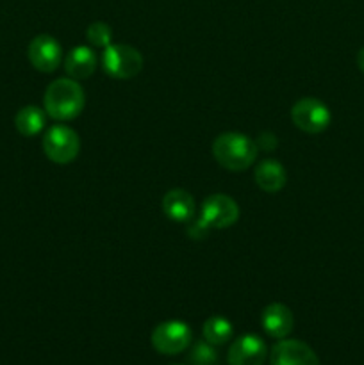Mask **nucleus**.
<instances>
[{"label": "nucleus", "mask_w": 364, "mask_h": 365, "mask_svg": "<svg viewBox=\"0 0 364 365\" xmlns=\"http://www.w3.org/2000/svg\"><path fill=\"white\" fill-rule=\"evenodd\" d=\"M84 89L70 77L57 78L46 88L43 96V109L46 116L56 121L75 120L84 109Z\"/></svg>", "instance_id": "f257e3e1"}, {"label": "nucleus", "mask_w": 364, "mask_h": 365, "mask_svg": "<svg viewBox=\"0 0 364 365\" xmlns=\"http://www.w3.org/2000/svg\"><path fill=\"white\" fill-rule=\"evenodd\" d=\"M256 141L241 132H223L213 143V157L228 171L248 170L257 159Z\"/></svg>", "instance_id": "f03ea898"}, {"label": "nucleus", "mask_w": 364, "mask_h": 365, "mask_svg": "<svg viewBox=\"0 0 364 365\" xmlns=\"http://www.w3.org/2000/svg\"><path fill=\"white\" fill-rule=\"evenodd\" d=\"M239 220V207L231 196L211 195L203 200L202 210L193 227H189V234L193 239L206 235L211 228H228Z\"/></svg>", "instance_id": "7ed1b4c3"}, {"label": "nucleus", "mask_w": 364, "mask_h": 365, "mask_svg": "<svg viewBox=\"0 0 364 365\" xmlns=\"http://www.w3.org/2000/svg\"><path fill=\"white\" fill-rule=\"evenodd\" d=\"M102 68L118 81L134 78L143 70V56L138 48L123 43H111L102 53Z\"/></svg>", "instance_id": "20e7f679"}, {"label": "nucleus", "mask_w": 364, "mask_h": 365, "mask_svg": "<svg viewBox=\"0 0 364 365\" xmlns=\"http://www.w3.org/2000/svg\"><path fill=\"white\" fill-rule=\"evenodd\" d=\"M43 152L52 163L68 164L77 159L81 152V139L68 125H54L43 135Z\"/></svg>", "instance_id": "39448f33"}, {"label": "nucleus", "mask_w": 364, "mask_h": 365, "mask_svg": "<svg viewBox=\"0 0 364 365\" xmlns=\"http://www.w3.org/2000/svg\"><path fill=\"white\" fill-rule=\"evenodd\" d=\"M291 121L298 130L305 134H320L328 128L332 114L327 103L313 96H305L291 107Z\"/></svg>", "instance_id": "423d86ee"}, {"label": "nucleus", "mask_w": 364, "mask_h": 365, "mask_svg": "<svg viewBox=\"0 0 364 365\" xmlns=\"http://www.w3.org/2000/svg\"><path fill=\"white\" fill-rule=\"evenodd\" d=\"M152 346L161 355H178L193 342V331L184 321H163L152 330Z\"/></svg>", "instance_id": "0eeeda50"}, {"label": "nucleus", "mask_w": 364, "mask_h": 365, "mask_svg": "<svg viewBox=\"0 0 364 365\" xmlns=\"http://www.w3.org/2000/svg\"><path fill=\"white\" fill-rule=\"evenodd\" d=\"M27 57L32 66L41 73H52L63 61V48L54 36L39 34L29 43Z\"/></svg>", "instance_id": "6e6552de"}, {"label": "nucleus", "mask_w": 364, "mask_h": 365, "mask_svg": "<svg viewBox=\"0 0 364 365\" xmlns=\"http://www.w3.org/2000/svg\"><path fill=\"white\" fill-rule=\"evenodd\" d=\"M271 365H320V359L310 346L295 339H280L271 348Z\"/></svg>", "instance_id": "1a4fd4ad"}, {"label": "nucleus", "mask_w": 364, "mask_h": 365, "mask_svg": "<svg viewBox=\"0 0 364 365\" xmlns=\"http://www.w3.org/2000/svg\"><path fill=\"white\" fill-rule=\"evenodd\" d=\"M266 359V342L253 334H245L236 339L227 353L228 365H263Z\"/></svg>", "instance_id": "9d476101"}, {"label": "nucleus", "mask_w": 364, "mask_h": 365, "mask_svg": "<svg viewBox=\"0 0 364 365\" xmlns=\"http://www.w3.org/2000/svg\"><path fill=\"white\" fill-rule=\"evenodd\" d=\"M264 331L273 339H285L295 327V316L284 303H270L261 316Z\"/></svg>", "instance_id": "9b49d317"}, {"label": "nucleus", "mask_w": 364, "mask_h": 365, "mask_svg": "<svg viewBox=\"0 0 364 365\" xmlns=\"http://www.w3.org/2000/svg\"><path fill=\"white\" fill-rule=\"evenodd\" d=\"M163 210L175 223H188L195 217V198L186 189H171L164 195Z\"/></svg>", "instance_id": "f8f14e48"}, {"label": "nucleus", "mask_w": 364, "mask_h": 365, "mask_svg": "<svg viewBox=\"0 0 364 365\" xmlns=\"http://www.w3.org/2000/svg\"><path fill=\"white\" fill-rule=\"evenodd\" d=\"M96 63L98 61H96L91 46L79 45L68 52L66 59H64V70H66L68 77L74 81H84L95 73Z\"/></svg>", "instance_id": "ddd939ff"}, {"label": "nucleus", "mask_w": 364, "mask_h": 365, "mask_svg": "<svg viewBox=\"0 0 364 365\" xmlns=\"http://www.w3.org/2000/svg\"><path fill=\"white\" fill-rule=\"evenodd\" d=\"M253 180L263 191L278 192L288 182V173L278 160L266 159L253 170Z\"/></svg>", "instance_id": "4468645a"}, {"label": "nucleus", "mask_w": 364, "mask_h": 365, "mask_svg": "<svg viewBox=\"0 0 364 365\" xmlns=\"http://www.w3.org/2000/svg\"><path fill=\"white\" fill-rule=\"evenodd\" d=\"M46 113L36 106H25L14 116V127L25 138H34L45 128Z\"/></svg>", "instance_id": "2eb2a0df"}, {"label": "nucleus", "mask_w": 364, "mask_h": 365, "mask_svg": "<svg viewBox=\"0 0 364 365\" xmlns=\"http://www.w3.org/2000/svg\"><path fill=\"white\" fill-rule=\"evenodd\" d=\"M203 339L213 346H223L228 342L234 335V328L232 323L223 316H213L203 323L202 328Z\"/></svg>", "instance_id": "dca6fc26"}, {"label": "nucleus", "mask_w": 364, "mask_h": 365, "mask_svg": "<svg viewBox=\"0 0 364 365\" xmlns=\"http://www.w3.org/2000/svg\"><path fill=\"white\" fill-rule=\"evenodd\" d=\"M189 362L193 365H218V353L213 344L203 339V341L195 342L189 351Z\"/></svg>", "instance_id": "f3484780"}, {"label": "nucleus", "mask_w": 364, "mask_h": 365, "mask_svg": "<svg viewBox=\"0 0 364 365\" xmlns=\"http://www.w3.org/2000/svg\"><path fill=\"white\" fill-rule=\"evenodd\" d=\"M86 38H88L89 45L96 46V48H107L113 43V31L106 21H93L86 31Z\"/></svg>", "instance_id": "a211bd4d"}, {"label": "nucleus", "mask_w": 364, "mask_h": 365, "mask_svg": "<svg viewBox=\"0 0 364 365\" xmlns=\"http://www.w3.org/2000/svg\"><path fill=\"white\" fill-rule=\"evenodd\" d=\"M357 66H359V70L364 73V46L359 50V53H357Z\"/></svg>", "instance_id": "6ab92c4d"}, {"label": "nucleus", "mask_w": 364, "mask_h": 365, "mask_svg": "<svg viewBox=\"0 0 364 365\" xmlns=\"http://www.w3.org/2000/svg\"><path fill=\"white\" fill-rule=\"evenodd\" d=\"M175 365H181V364H175Z\"/></svg>", "instance_id": "aec40b11"}]
</instances>
